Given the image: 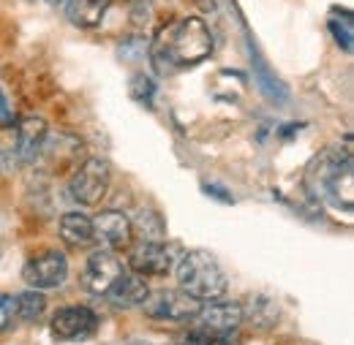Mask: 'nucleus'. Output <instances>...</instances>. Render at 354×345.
Returning <instances> with one entry per match:
<instances>
[{
  "mask_svg": "<svg viewBox=\"0 0 354 345\" xmlns=\"http://www.w3.org/2000/svg\"><path fill=\"white\" fill-rule=\"evenodd\" d=\"M303 185L308 196L319 204H327L338 213H352L354 207V158L352 141L330 144L316 152L306 166Z\"/></svg>",
  "mask_w": 354,
  "mask_h": 345,
  "instance_id": "obj_1",
  "label": "nucleus"
},
{
  "mask_svg": "<svg viewBox=\"0 0 354 345\" xmlns=\"http://www.w3.org/2000/svg\"><path fill=\"white\" fill-rule=\"evenodd\" d=\"M213 55V33L199 17H185L158 30L150 41V63L158 74H175L191 68Z\"/></svg>",
  "mask_w": 354,
  "mask_h": 345,
  "instance_id": "obj_2",
  "label": "nucleus"
},
{
  "mask_svg": "<svg viewBox=\"0 0 354 345\" xmlns=\"http://www.w3.org/2000/svg\"><path fill=\"white\" fill-rule=\"evenodd\" d=\"M177 280L185 294L199 302L221 299L229 288V277L221 269L218 259L207 250H188L177 259Z\"/></svg>",
  "mask_w": 354,
  "mask_h": 345,
  "instance_id": "obj_3",
  "label": "nucleus"
},
{
  "mask_svg": "<svg viewBox=\"0 0 354 345\" xmlns=\"http://www.w3.org/2000/svg\"><path fill=\"white\" fill-rule=\"evenodd\" d=\"M194 329H199L207 337L216 340H232V335L243 326L245 321V307L240 302H223V299H210L199 307V313L191 318Z\"/></svg>",
  "mask_w": 354,
  "mask_h": 345,
  "instance_id": "obj_4",
  "label": "nucleus"
},
{
  "mask_svg": "<svg viewBox=\"0 0 354 345\" xmlns=\"http://www.w3.org/2000/svg\"><path fill=\"white\" fill-rule=\"evenodd\" d=\"M129 264L142 277H164L175 269L177 248L164 239H139L129 245Z\"/></svg>",
  "mask_w": 354,
  "mask_h": 345,
  "instance_id": "obj_5",
  "label": "nucleus"
},
{
  "mask_svg": "<svg viewBox=\"0 0 354 345\" xmlns=\"http://www.w3.org/2000/svg\"><path fill=\"white\" fill-rule=\"evenodd\" d=\"M109 182H112V169L104 158H88L77 172L71 177V185H68V193L77 204L82 207H95L106 190H109Z\"/></svg>",
  "mask_w": 354,
  "mask_h": 345,
  "instance_id": "obj_6",
  "label": "nucleus"
},
{
  "mask_svg": "<svg viewBox=\"0 0 354 345\" xmlns=\"http://www.w3.org/2000/svg\"><path fill=\"white\" fill-rule=\"evenodd\" d=\"M49 329H52V337L57 343H82V340H90L95 335L98 315L85 304H68V307L55 313Z\"/></svg>",
  "mask_w": 354,
  "mask_h": 345,
  "instance_id": "obj_7",
  "label": "nucleus"
},
{
  "mask_svg": "<svg viewBox=\"0 0 354 345\" xmlns=\"http://www.w3.org/2000/svg\"><path fill=\"white\" fill-rule=\"evenodd\" d=\"M199 307H202V302L185 291H156V294H147V299L142 302V310L147 318L169 321V324L191 321L199 313Z\"/></svg>",
  "mask_w": 354,
  "mask_h": 345,
  "instance_id": "obj_8",
  "label": "nucleus"
},
{
  "mask_svg": "<svg viewBox=\"0 0 354 345\" xmlns=\"http://www.w3.org/2000/svg\"><path fill=\"white\" fill-rule=\"evenodd\" d=\"M123 272H126V269H123V261L115 256V250L101 248V250H93L88 256L85 269H82V275H80V283H82V288H85L88 294L104 297V294L112 288V283H115Z\"/></svg>",
  "mask_w": 354,
  "mask_h": 345,
  "instance_id": "obj_9",
  "label": "nucleus"
},
{
  "mask_svg": "<svg viewBox=\"0 0 354 345\" xmlns=\"http://www.w3.org/2000/svg\"><path fill=\"white\" fill-rule=\"evenodd\" d=\"M22 277L33 288H60L68 277V259L63 250H44L25 264Z\"/></svg>",
  "mask_w": 354,
  "mask_h": 345,
  "instance_id": "obj_10",
  "label": "nucleus"
},
{
  "mask_svg": "<svg viewBox=\"0 0 354 345\" xmlns=\"http://www.w3.org/2000/svg\"><path fill=\"white\" fill-rule=\"evenodd\" d=\"M93 239L101 242L106 250H120L133 242L131 217L118 210H104L93 217Z\"/></svg>",
  "mask_w": 354,
  "mask_h": 345,
  "instance_id": "obj_11",
  "label": "nucleus"
},
{
  "mask_svg": "<svg viewBox=\"0 0 354 345\" xmlns=\"http://www.w3.org/2000/svg\"><path fill=\"white\" fill-rule=\"evenodd\" d=\"M46 136V123L41 117L30 115V117H22L19 126H17V136H14V155L19 164H36L39 155H41V147H44Z\"/></svg>",
  "mask_w": 354,
  "mask_h": 345,
  "instance_id": "obj_12",
  "label": "nucleus"
},
{
  "mask_svg": "<svg viewBox=\"0 0 354 345\" xmlns=\"http://www.w3.org/2000/svg\"><path fill=\"white\" fill-rule=\"evenodd\" d=\"M147 294H150V288H147V280L142 275L123 272L104 297H106L109 304H115L120 310H129V307H139V304L147 299Z\"/></svg>",
  "mask_w": 354,
  "mask_h": 345,
  "instance_id": "obj_13",
  "label": "nucleus"
},
{
  "mask_svg": "<svg viewBox=\"0 0 354 345\" xmlns=\"http://www.w3.org/2000/svg\"><path fill=\"white\" fill-rule=\"evenodd\" d=\"M82 152V141L71 133H57V136H46L44 147H41V155L39 158H46L52 166L63 169L66 164H74Z\"/></svg>",
  "mask_w": 354,
  "mask_h": 345,
  "instance_id": "obj_14",
  "label": "nucleus"
},
{
  "mask_svg": "<svg viewBox=\"0 0 354 345\" xmlns=\"http://www.w3.org/2000/svg\"><path fill=\"white\" fill-rule=\"evenodd\" d=\"M57 234L71 248H90L95 242L93 239V217L82 215V213H66L57 223Z\"/></svg>",
  "mask_w": 354,
  "mask_h": 345,
  "instance_id": "obj_15",
  "label": "nucleus"
},
{
  "mask_svg": "<svg viewBox=\"0 0 354 345\" xmlns=\"http://www.w3.org/2000/svg\"><path fill=\"white\" fill-rule=\"evenodd\" d=\"M251 60H254V79H257L259 90L265 92V98H270L272 103H286L289 101V90L267 68V63L262 60V55L254 49V43H251Z\"/></svg>",
  "mask_w": 354,
  "mask_h": 345,
  "instance_id": "obj_16",
  "label": "nucleus"
},
{
  "mask_svg": "<svg viewBox=\"0 0 354 345\" xmlns=\"http://www.w3.org/2000/svg\"><path fill=\"white\" fill-rule=\"evenodd\" d=\"M112 0H66V14L77 28H98Z\"/></svg>",
  "mask_w": 354,
  "mask_h": 345,
  "instance_id": "obj_17",
  "label": "nucleus"
},
{
  "mask_svg": "<svg viewBox=\"0 0 354 345\" xmlns=\"http://www.w3.org/2000/svg\"><path fill=\"white\" fill-rule=\"evenodd\" d=\"M46 310V297L39 291V288H30V291H22L17 294L14 299V315L25 324H36Z\"/></svg>",
  "mask_w": 354,
  "mask_h": 345,
  "instance_id": "obj_18",
  "label": "nucleus"
},
{
  "mask_svg": "<svg viewBox=\"0 0 354 345\" xmlns=\"http://www.w3.org/2000/svg\"><path fill=\"white\" fill-rule=\"evenodd\" d=\"M327 28H330L335 43H338L344 52H352L354 25H352V14H349L346 8H333V14H330V19H327Z\"/></svg>",
  "mask_w": 354,
  "mask_h": 345,
  "instance_id": "obj_19",
  "label": "nucleus"
},
{
  "mask_svg": "<svg viewBox=\"0 0 354 345\" xmlns=\"http://www.w3.org/2000/svg\"><path fill=\"white\" fill-rule=\"evenodd\" d=\"M133 234H139L142 239H164L167 234V226H164V217L158 215L156 210H139L136 220H131Z\"/></svg>",
  "mask_w": 354,
  "mask_h": 345,
  "instance_id": "obj_20",
  "label": "nucleus"
},
{
  "mask_svg": "<svg viewBox=\"0 0 354 345\" xmlns=\"http://www.w3.org/2000/svg\"><path fill=\"white\" fill-rule=\"evenodd\" d=\"M147 52H150V41L145 36H129L118 46V57L123 63H129V66H139L147 57Z\"/></svg>",
  "mask_w": 354,
  "mask_h": 345,
  "instance_id": "obj_21",
  "label": "nucleus"
},
{
  "mask_svg": "<svg viewBox=\"0 0 354 345\" xmlns=\"http://www.w3.org/2000/svg\"><path fill=\"white\" fill-rule=\"evenodd\" d=\"M251 307H257V310H251L248 318H251L257 326L267 329V326H272V324L278 321V302H272V299L265 297V294L251 297Z\"/></svg>",
  "mask_w": 354,
  "mask_h": 345,
  "instance_id": "obj_22",
  "label": "nucleus"
},
{
  "mask_svg": "<svg viewBox=\"0 0 354 345\" xmlns=\"http://www.w3.org/2000/svg\"><path fill=\"white\" fill-rule=\"evenodd\" d=\"M129 90H131V98L133 101H139V103H153V95H156V85H153V79L147 77V74H133L131 79H129Z\"/></svg>",
  "mask_w": 354,
  "mask_h": 345,
  "instance_id": "obj_23",
  "label": "nucleus"
},
{
  "mask_svg": "<svg viewBox=\"0 0 354 345\" xmlns=\"http://www.w3.org/2000/svg\"><path fill=\"white\" fill-rule=\"evenodd\" d=\"M180 345H229L226 340H216V337H207V335H202L199 329H191L183 340H180Z\"/></svg>",
  "mask_w": 354,
  "mask_h": 345,
  "instance_id": "obj_24",
  "label": "nucleus"
},
{
  "mask_svg": "<svg viewBox=\"0 0 354 345\" xmlns=\"http://www.w3.org/2000/svg\"><path fill=\"white\" fill-rule=\"evenodd\" d=\"M11 318H14V299L8 294H0V332L11 326Z\"/></svg>",
  "mask_w": 354,
  "mask_h": 345,
  "instance_id": "obj_25",
  "label": "nucleus"
},
{
  "mask_svg": "<svg viewBox=\"0 0 354 345\" xmlns=\"http://www.w3.org/2000/svg\"><path fill=\"white\" fill-rule=\"evenodd\" d=\"M202 190H205L207 196H216V199L223 201V204H232V201H234V196H232L229 190H223L221 185H202Z\"/></svg>",
  "mask_w": 354,
  "mask_h": 345,
  "instance_id": "obj_26",
  "label": "nucleus"
},
{
  "mask_svg": "<svg viewBox=\"0 0 354 345\" xmlns=\"http://www.w3.org/2000/svg\"><path fill=\"white\" fill-rule=\"evenodd\" d=\"M6 112H8V106H6V98H3V92H0V117H6Z\"/></svg>",
  "mask_w": 354,
  "mask_h": 345,
  "instance_id": "obj_27",
  "label": "nucleus"
},
{
  "mask_svg": "<svg viewBox=\"0 0 354 345\" xmlns=\"http://www.w3.org/2000/svg\"><path fill=\"white\" fill-rule=\"evenodd\" d=\"M126 345H158V343H150V340H129Z\"/></svg>",
  "mask_w": 354,
  "mask_h": 345,
  "instance_id": "obj_28",
  "label": "nucleus"
},
{
  "mask_svg": "<svg viewBox=\"0 0 354 345\" xmlns=\"http://www.w3.org/2000/svg\"><path fill=\"white\" fill-rule=\"evenodd\" d=\"M49 3H55V6H57V3H66V0H49Z\"/></svg>",
  "mask_w": 354,
  "mask_h": 345,
  "instance_id": "obj_29",
  "label": "nucleus"
},
{
  "mask_svg": "<svg viewBox=\"0 0 354 345\" xmlns=\"http://www.w3.org/2000/svg\"><path fill=\"white\" fill-rule=\"evenodd\" d=\"M0 158H3V155H0Z\"/></svg>",
  "mask_w": 354,
  "mask_h": 345,
  "instance_id": "obj_30",
  "label": "nucleus"
}]
</instances>
